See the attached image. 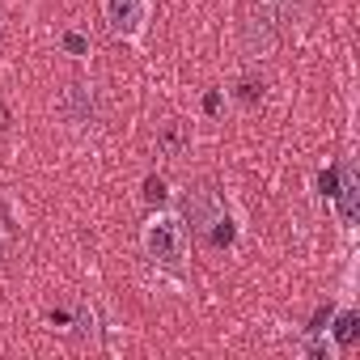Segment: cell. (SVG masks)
<instances>
[{
  "label": "cell",
  "instance_id": "8",
  "mask_svg": "<svg viewBox=\"0 0 360 360\" xmlns=\"http://www.w3.org/2000/svg\"><path fill=\"white\" fill-rule=\"evenodd\" d=\"M267 5V13L276 18V26H301L305 22V0H263Z\"/></svg>",
  "mask_w": 360,
  "mask_h": 360
},
{
  "label": "cell",
  "instance_id": "5",
  "mask_svg": "<svg viewBox=\"0 0 360 360\" xmlns=\"http://www.w3.org/2000/svg\"><path fill=\"white\" fill-rule=\"evenodd\" d=\"M335 212L343 221V229H356V212H360V183H356V165L343 161L339 165V183H335Z\"/></svg>",
  "mask_w": 360,
  "mask_h": 360
},
{
  "label": "cell",
  "instance_id": "11",
  "mask_svg": "<svg viewBox=\"0 0 360 360\" xmlns=\"http://www.w3.org/2000/svg\"><path fill=\"white\" fill-rule=\"evenodd\" d=\"M60 43H64V51H68V56H77V60H81V56H89V39H81L77 30H68Z\"/></svg>",
  "mask_w": 360,
  "mask_h": 360
},
{
  "label": "cell",
  "instance_id": "13",
  "mask_svg": "<svg viewBox=\"0 0 360 360\" xmlns=\"http://www.w3.org/2000/svg\"><path fill=\"white\" fill-rule=\"evenodd\" d=\"M204 110H208V115H217V110H221V98H217V94H208V102H204Z\"/></svg>",
  "mask_w": 360,
  "mask_h": 360
},
{
  "label": "cell",
  "instance_id": "10",
  "mask_svg": "<svg viewBox=\"0 0 360 360\" xmlns=\"http://www.w3.org/2000/svg\"><path fill=\"white\" fill-rule=\"evenodd\" d=\"M144 204H165V183H161V178L153 174V178H144Z\"/></svg>",
  "mask_w": 360,
  "mask_h": 360
},
{
  "label": "cell",
  "instance_id": "12",
  "mask_svg": "<svg viewBox=\"0 0 360 360\" xmlns=\"http://www.w3.org/2000/svg\"><path fill=\"white\" fill-rule=\"evenodd\" d=\"M77 326H81V335H85V339H98V322H94V309H85V305H81V309H77Z\"/></svg>",
  "mask_w": 360,
  "mask_h": 360
},
{
  "label": "cell",
  "instance_id": "6",
  "mask_svg": "<svg viewBox=\"0 0 360 360\" xmlns=\"http://www.w3.org/2000/svg\"><path fill=\"white\" fill-rule=\"evenodd\" d=\"M64 115H68V123H77V127L94 123V119H98V106H94V85L72 81V85H68V98H64Z\"/></svg>",
  "mask_w": 360,
  "mask_h": 360
},
{
  "label": "cell",
  "instance_id": "1",
  "mask_svg": "<svg viewBox=\"0 0 360 360\" xmlns=\"http://www.w3.org/2000/svg\"><path fill=\"white\" fill-rule=\"evenodd\" d=\"M140 246L148 255V263L165 267V271H178L187 263V250H191V233H187V221L178 212H153L140 229Z\"/></svg>",
  "mask_w": 360,
  "mask_h": 360
},
{
  "label": "cell",
  "instance_id": "3",
  "mask_svg": "<svg viewBox=\"0 0 360 360\" xmlns=\"http://www.w3.org/2000/svg\"><path fill=\"white\" fill-rule=\"evenodd\" d=\"M238 39H242V51H246L250 60H267V56L276 51L280 26H276V18L267 13L263 0H259V5H250V9L242 13V22H238Z\"/></svg>",
  "mask_w": 360,
  "mask_h": 360
},
{
  "label": "cell",
  "instance_id": "2",
  "mask_svg": "<svg viewBox=\"0 0 360 360\" xmlns=\"http://www.w3.org/2000/svg\"><path fill=\"white\" fill-rule=\"evenodd\" d=\"M187 217H191L195 233L208 238V246H217V250L233 246V221H229V212H225L221 191H212L208 183H195V187L187 191Z\"/></svg>",
  "mask_w": 360,
  "mask_h": 360
},
{
  "label": "cell",
  "instance_id": "9",
  "mask_svg": "<svg viewBox=\"0 0 360 360\" xmlns=\"http://www.w3.org/2000/svg\"><path fill=\"white\" fill-rule=\"evenodd\" d=\"M233 94H238V102H246V106L263 102V77H255V72H242V77H238V85H233Z\"/></svg>",
  "mask_w": 360,
  "mask_h": 360
},
{
  "label": "cell",
  "instance_id": "4",
  "mask_svg": "<svg viewBox=\"0 0 360 360\" xmlns=\"http://www.w3.org/2000/svg\"><path fill=\"white\" fill-rule=\"evenodd\" d=\"M148 9H153V0H102V22L115 39L136 43L148 26Z\"/></svg>",
  "mask_w": 360,
  "mask_h": 360
},
{
  "label": "cell",
  "instance_id": "7",
  "mask_svg": "<svg viewBox=\"0 0 360 360\" xmlns=\"http://www.w3.org/2000/svg\"><path fill=\"white\" fill-rule=\"evenodd\" d=\"M326 330H330V339H335V347H356V339H360V318H356V309L347 305L339 318L330 314V322H326Z\"/></svg>",
  "mask_w": 360,
  "mask_h": 360
}]
</instances>
